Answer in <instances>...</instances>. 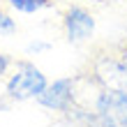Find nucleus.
Instances as JSON below:
<instances>
[{"instance_id": "9", "label": "nucleus", "mask_w": 127, "mask_h": 127, "mask_svg": "<svg viewBox=\"0 0 127 127\" xmlns=\"http://www.w3.org/2000/svg\"><path fill=\"white\" fill-rule=\"evenodd\" d=\"M9 67H14L12 56H7V53H0V76H5V74L9 72Z\"/></svg>"}, {"instance_id": "6", "label": "nucleus", "mask_w": 127, "mask_h": 127, "mask_svg": "<svg viewBox=\"0 0 127 127\" xmlns=\"http://www.w3.org/2000/svg\"><path fill=\"white\" fill-rule=\"evenodd\" d=\"M7 5L21 14H37L46 7H53L56 0H7Z\"/></svg>"}, {"instance_id": "7", "label": "nucleus", "mask_w": 127, "mask_h": 127, "mask_svg": "<svg viewBox=\"0 0 127 127\" xmlns=\"http://www.w3.org/2000/svg\"><path fill=\"white\" fill-rule=\"evenodd\" d=\"M16 32V21H14L7 12L0 9V35L7 37V35H14Z\"/></svg>"}, {"instance_id": "1", "label": "nucleus", "mask_w": 127, "mask_h": 127, "mask_svg": "<svg viewBox=\"0 0 127 127\" xmlns=\"http://www.w3.org/2000/svg\"><path fill=\"white\" fill-rule=\"evenodd\" d=\"M46 86H49V81L39 67H35L30 60H16L14 63V74L7 79L5 93L14 102H26V99H37L46 90Z\"/></svg>"}, {"instance_id": "10", "label": "nucleus", "mask_w": 127, "mask_h": 127, "mask_svg": "<svg viewBox=\"0 0 127 127\" xmlns=\"http://www.w3.org/2000/svg\"><path fill=\"white\" fill-rule=\"evenodd\" d=\"M116 53H118V58L125 63V67H127V39H125V42H120V44L116 46Z\"/></svg>"}, {"instance_id": "2", "label": "nucleus", "mask_w": 127, "mask_h": 127, "mask_svg": "<svg viewBox=\"0 0 127 127\" xmlns=\"http://www.w3.org/2000/svg\"><path fill=\"white\" fill-rule=\"evenodd\" d=\"M90 76L102 88L109 90H127V67L118 58L116 49L106 53H95L90 63Z\"/></svg>"}, {"instance_id": "4", "label": "nucleus", "mask_w": 127, "mask_h": 127, "mask_svg": "<svg viewBox=\"0 0 127 127\" xmlns=\"http://www.w3.org/2000/svg\"><path fill=\"white\" fill-rule=\"evenodd\" d=\"M37 104L49 111H56V113H67L72 106H76V79L74 76L56 79L37 97Z\"/></svg>"}, {"instance_id": "5", "label": "nucleus", "mask_w": 127, "mask_h": 127, "mask_svg": "<svg viewBox=\"0 0 127 127\" xmlns=\"http://www.w3.org/2000/svg\"><path fill=\"white\" fill-rule=\"evenodd\" d=\"M93 111L97 116L109 118L113 125L123 127L127 123V90H109V88H99Z\"/></svg>"}, {"instance_id": "8", "label": "nucleus", "mask_w": 127, "mask_h": 127, "mask_svg": "<svg viewBox=\"0 0 127 127\" xmlns=\"http://www.w3.org/2000/svg\"><path fill=\"white\" fill-rule=\"evenodd\" d=\"M49 49H51V44H49V42H32V44H28V46H26V53H30V56L35 53V56H37V53H42V51H49Z\"/></svg>"}, {"instance_id": "11", "label": "nucleus", "mask_w": 127, "mask_h": 127, "mask_svg": "<svg viewBox=\"0 0 127 127\" xmlns=\"http://www.w3.org/2000/svg\"><path fill=\"white\" fill-rule=\"evenodd\" d=\"M123 127H127V123H125V125H123Z\"/></svg>"}, {"instance_id": "3", "label": "nucleus", "mask_w": 127, "mask_h": 127, "mask_svg": "<svg viewBox=\"0 0 127 127\" xmlns=\"http://www.w3.org/2000/svg\"><path fill=\"white\" fill-rule=\"evenodd\" d=\"M60 19H63L60 26H63V32H65V39L69 44H83V42L93 39L95 28H97V19L86 9V7L69 5L63 12Z\"/></svg>"}]
</instances>
